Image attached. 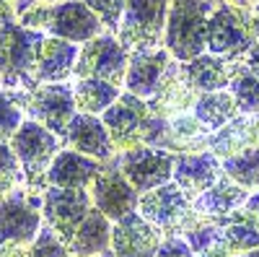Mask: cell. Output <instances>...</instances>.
Listing matches in <instances>:
<instances>
[{"label":"cell","instance_id":"obj_32","mask_svg":"<svg viewBox=\"0 0 259 257\" xmlns=\"http://www.w3.org/2000/svg\"><path fill=\"white\" fill-rule=\"evenodd\" d=\"M21 185H26L24 169L8 140H0V200L16 192Z\"/></svg>","mask_w":259,"mask_h":257},{"label":"cell","instance_id":"obj_43","mask_svg":"<svg viewBox=\"0 0 259 257\" xmlns=\"http://www.w3.org/2000/svg\"><path fill=\"white\" fill-rule=\"evenodd\" d=\"M101 257H122V254H117V252H112V249H109V252H104Z\"/></svg>","mask_w":259,"mask_h":257},{"label":"cell","instance_id":"obj_14","mask_svg":"<svg viewBox=\"0 0 259 257\" xmlns=\"http://www.w3.org/2000/svg\"><path fill=\"white\" fill-rule=\"evenodd\" d=\"M91 198H94V205L104 213L112 224L130 216V213L138 210V203H140V192L130 185V179L122 174L119 169V161L117 156L112 161H106L101 174L94 179L91 185Z\"/></svg>","mask_w":259,"mask_h":257},{"label":"cell","instance_id":"obj_36","mask_svg":"<svg viewBox=\"0 0 259 257\" xmlns=\"http://www.w3.org/2000/svg\"><path fill=\"white\" fill-rule=\"evenodd\" d=\"M156 257H197V254L192 252V247L187 244L184 237H166L163 244L158 247Z\"/></svg>","mask_w":259,"mask_h":257},{"label":"cell","instance_id":"obj_6","mask_svg":"<svg viewBox=\"0 0 259 257\" xmlns=\"http://www.w3.org/2000/svg\"><path fill=\"white\" fill-rule=\"evenodd\" d=\"M45 34L36 29H26L16 24V21L6 13L0 18V78L8 86H26L34 89V65L41 50Z\"/></svg>","mask_w":259,"mask_h":257},{"label":"cell","instance_id":"obj_7","mask_svg":"<svg viewBox=\"0 0 259 257\" xmlns=\"http://www.w3.org/2000/svg\"><path fill=\"white\" fill-rule=\"evenodd\" d=\"M138 210L143 218H148L156 229L163 231V237H182L194 224H200L192 198L177 182H168L150 192H143Z\"/></svg>","mask_w":259,"mask_h":257},{"label":"cell","instance_id":"obj_24","mask_svg":"<svg viewBox=\"0 0 259 257\" xmlns=\"http://www.w3.org/2000/svg\"><path fill=\"white\" fill-rule=\"evenodd\" d=\"M239 60H228L212 52H202L200 57H194L184 62V73L192 83V89L197 94H210V91H226L228 83L236 73Z\"/></svg>","mask_w":259,"mask_h":257},{"label":"cell","instance_id":"obj_31","mask_svg":"<svg viewBox=\"0 0 259 257\" xmlns=\"http://www.w3.org/2000/svg\"><path fill=\"white\" fill-rule=\"evenodd\" d=\"M24 104H26V89L0 91V140L11 143L16 130L24 125V120H26Z\"/></svg>","mask_w":259,"mask_h":257},{"label":"cell","instance_id":"obj_9","mask_svg":"<svg viewBox=\"0 0 259 257\" xmlns=\"http://www.w3.org/2000/svg\"><path fill=\"white\" fill-rule=\"evenodd\" d=\"M130 65V50L114 34H99L96 39L80 45L78 62H75V78H99L114 86H124Z\"/></svg>","mask_w":259,"mask_h":257},{"label":"cell","instance_id":"obj_30","mask_svg":"<svg viewBox=\"0 0 259 257\" xmlns=\"http://www.w3.org/2000/svg\"><path fill=\"white\" fill-rule=\"evenodd\" d=\"M228 91L241 115L259 112V78L244 65V60H239V65H236V73L228 83Z\"/></svg>","mask_w":259,"mask_h":257},{"label":"cell","instance_id":"obj_37","mask_svg":"<svg viewBox=\"0 0 259 257\" xmlns=\"http://www.w3.org/2000/svg\"><path fill=\"white\" fill-rule=\"evenodd\" d=\"M241 213L259 229V190L254 192V195H249V200H246V205L241 208Z\"/></svg>","mask_w":259,"mask_h":257},{"label":"cell","instance_id":"obj_40","mask_svg":"<svg viewBox=\"0 0 259 257\" xmlns=\"http://www.w3.org/2000/svg\"><path fill=\"white\" fill-rule=\"evenodd\" d=\"M26 249V247H24ZM21 249L18 247H8V244H0V257H18Z\"/></svg>","mask_w":259,"mask_h":257},{"label":"cell","instance_id":"obj_29","mask_svg":"<svg viewBox=\"0 0 259 257\" xmlns=\"http://www.w3.org/2000/svg\"><path fill=\"white\" fill-rule=\"evenodd\" d=\"M223 174L241 185L249 192L259 190V145H251L246 151L223 159Z\"/></svg>","mask_w":259,"mask_h":257},{"label":"cell","instance_id":"obj_20","mask_svg":"<svg viewBox=\"0 0 259 257\" xmlns=\"http://www.w3.org/2000/svg\"><path fill=\"white\" fill-rule=\"evenodd\" d=\"M246 200H249V190H244L241 185H236L233 179H228L223 174L210 190H205L202 195L194 198L192 205H194V213L202 221L226 224L246 205Z\"/></svg>","mask_w":259,"mask_h":257},{"label":"cell","instance_id":"obj_10","mask_svg":"<svg viewBox=\"0 0 259 257\" xmlns=\"http://www.w3.org/2000/svg\"><path fill=\"white\" fill-rule=\"evenodd\" d=\"M24 112L29 120H36L52 130L57 138H65L70 120L78 115L73 86L68 83H39L34 89H26Z\"/></svg>","mask_w":259,"mask_h":257},{"label":"cell","instance_id":"obj_11","mask_svg":"<svg viewBox=\"0 0 259 257\" xmlns=\"http://www.w3.org/2000/svg\"><path fill=\"white\" fill-rule=\"evenodd\" d=\"M41 226V203L31 198V190H16L0 200V244L24 249L39 237Z\"/></svg>","mask_w":259,"mask_h":257},{"label":"cell","instance_id":"obj_39","mask_svg":"<svg viewBox=\"0 0 259 257\" xmlns=\"http://www.w3.org/2000/svg\"><path fill=\"white\" fill-rule=\"evenodd\" d=\"M197 257H236V254H231L223 244H218V247H210V249H205L202 254H197Z\"/></svg>","mask_w":259,"mask_h":257},{"label":"cell","instance_id":"obj_44","mask_svg":"<svg viewBox=\"0 0 259 257\" xmlns=\"http://www.w3.org/2000/svg\"><path fill=\"white\" fill-rule=\"evenodd\" d=\"M254 11H256V16H259V3H256V6H254Z\"/></svg>","mask_w":259,"mask_h":257},{"label":"cell","instance_id":"obj_21","mask_svg":"<svg viewBox=\"0 0 259 257\" xmlns=\"http://www.w3.org/2000/svg\"><path fill=\"white\" fill-rule=\"evenodd\" d=\"M104 164L106 161L78 154L73 148H62L50 166L47 185L50 187H70V190H91L94 179L101 174Z\"/></svg>","mask_w":259,"mask_h":257},{"label":"cell","instance_id":"obj_22","mask_svg":"<svg viewBox=\"0 0 259 257\" xmlns=\"http://www.w3.org/2000/svg\"><path fill=\"white\" fill-rule=\"evenodd\" d=\"M78 52H80V47L73 45V42H65L57 36H45L34 73H31L34 83H65L75 70Z\"/></svg>","mask_w":259,"mask_h":257},{"label":"cell","instance_id":"obj_12","mask_svg":"<svg viewBox=\"0 0 259 257\" xmlns=\"http://www.w3.org/2000/svg\"><path fill=\"white\" fill-rule=\"evenodd\" d=\"M94 208V198L89 190H70V187H47L41 192V216L45 224L60 237L68 247L75 237L78 226Z\"/></svg>","mask_w":259,"mask_h":257},{"label":"cell","instance_id":"obj_19","mask_svg":"<svg viewBox=\"0 0 259 257\" xmlns=\"http://www.w3.org/2000/svg\"><path fill=\"white\" fill-rule=\"evenodd\" d=\"M223 177V161L212 151H192V154H177L174 161V182L194 200L210 190Z\"/></svg>","mask_w":259,"mask_h":257},{"label":"cell","instance_id":"obj_3","mask_svg":"<svg viewBox=\"0 0 259 257\" xmlns=\"http://www.w3.org/2000/svg\"><path fill=\"white\" fill-rule=\"evenodd\" d=\"M212 6V0H171L163 47L174 60L189 62L207 52V18Z\"/></svg>","mask_w":259,"mask_h":257},{"label":"cell","instance_id":"obj_45","mask_svg":"<svg viewBox=\"0 0 259 257\" xmlns=\"http://www.w3.org/2000/svg\"><path fill=\"white\" fill-rule=\"evenodd\" d=\"M254 117H256V122H259V112H256V115H254Z\"/></svg>","mask_w":259,"mask_h":257},{"label":"cell","instance_id":"obj_2","mask_svg":"<svg viewBox=\"0 0 259 257\" xmlns=\"http://www.w3.org/2000/svg\"><path fill=\"white\" fill-rule=\"evenodd\" d=\"M259 42V16L254 8L218 3L207 18V52L241 60Z\"/></svg>","mask_w":259,"mask_h":257},{"label":"cell","instance_id":"obj_28","mask_svg":"<svg viewBox=\"0 0 259 257\" xmlns=\"http://www.w3.org/2000/svg\"><path fill=\"white\" fill-rule=\"evenodd\" d=\"M223 226V234H221V244L231 252V254H244V252H251L259 247V229L244 216L239 210L233 218H228Z\"/></svg>","mask_w":259,"mask_h":257},{"label":"cell","instance_id":"obj_8","mask_svg":"<svg viewBox=\"0 0 259 257\" xmlns=\"http://www.w3.org/2000/svg\"><path fill=\"white\" fill-rule=\"evenodd\" d=\"M168 6L171 0H127L117 39L130 52L158 50L166 36Z\"/></svg>","mask_w":259,"mask_h":257},{"label":"cell","instance_id":"obj_41","mask_svg":"<svg viewBox=\"0 0 259 257\" xmlns=\"http://www.w3.org/2000/svg\"><path fill=\"white\" fill-rule=\"evenodd\" d=\"M36 3V0H16V11H26ZM45 3H60V0H45Z\"/></svg>","mask_w":259,"mask_h":257},{"label":"cell","instance_id":"obj_25","mask_svg":"<svg viewBox=\"0 0 259 257\" xmlns=\"http://www.w3.org/2000/svg\"><path fill=\"white\" fill-rule=\"evenodd\" d=\"M73 257H101L112 249V221L94 205L68 244Z\"/></svg>","mask_w":259,"mask_h":257},{"label":"cell","instance_id":"obj_16","mask_svg":"<svg viewBox=\"0 0 259 257\" xmlns=\"http://www.w3.org/2000/svg\"><path fill=\"white\" fill-rule=\"evenodd\" d=\"M62 145L91 156V159H99V161H112L117 156V145H114L109 130H106V125L101 122V117L85 115V112H78L70 120L68 133L62 138Z\"/></svg>","mask_w":259,"mask_h":257},{"label":"cell","instance_id":"obj_35","mask_svg":"<svg viewBox=\"0 0 259 257\" xmlns=\"http://www.w3.org/2000/svg\"><path fill=\"white\" fill-rule=\"evenodd\" d=\"M85 6H89L99 18H101V24L104 29H109L117 34L119 29V21H122V13H124V6H127V0H83Z\"/></svg>","mask_w":259,"mask_h":257},{"label":"cell","instance_id":"obj_38","mask_svg":"<svg viewBox=\"0 0 259 257\" xmlns=\"http://www.w3.org/2000/svg\"><path fill=\"white\" fill-rule=\"evenodd\" d=\"M241 60H244V65H246V68H249V70H251V73L259 78V42H256V45H254V47H251V50H249V52L241 57Z\"/></svg>","mask_w":259,"mask_h":257},{"label":"cell","instance_id":"obj_34","mask_svg":"<svg viewBox=\"0 0 259 257\" xmlns=\"http://www.w3.org/2000/svg\"><path fill=\"white\" fill-rule=\"evenodd\" d=\"M221 234H223V226H221V224L202 221V218H200V224H194L187 234H182V237L187 239V244L192 247L194 254H202L205 249L221 244Z\"/></svg>","mask_w":259,"mask_h":257},{"label":"cell","instance_id":"obj_13","mask_svg":"<svg viewBox=\"0 0 259 257\" xmlns=\"http://www.w3.org/2000/svg\"><path fill=\"white\" fill-rule=\"evenodd\" d=\"M117 161L122 174L130 179L140 195L150 192L161 185L174 182V161L177 156L156 145H138L130 151H117Z\"/></svg>","mask_w":259,"mask_h":257},{"label":"cell","instance_id":"obj_15","mask_svg":"<svg viewBox=\"0 0 259 257\" xmlns=\"http://www.w3.org/2000/svg\"><path fill=\"white\" fill-rule=\"evenodd\" d=\"M163 239V231L143 218L140 210L112 224V252L122 257H156Z\"/></svg>","mask_w":259,"mask_h":257},{"label":"cell","instance_id":"obj_46","mask_svg":"<svg viewBox=\"0 0 259 257\" xmlns=\"http://www.w3.org/2000/svg\"><path fill=\"white\" fill-rule=\"evenodd\" d=\"M256 3H259V0H256Z\"/></svg>","mask_w":259,"mask_h":257},{"label":"cell","instance_id":"obj_1","mask_svg":"<svg viewBox=\"0 0 259 257\" xmlns=\"http://www.w3.org/2000/svg\"><path fill=\"white\" fill-rule=\"evenodd\" d=\"M101 122L109 130L117 151H130L138 145H156L171 151V125L158 117L145 99L122 91L119 99L101 115Z\"/></svg>","mask_w":259,"mask_h":257},{"label":"cell","instance_id":"obj_4","mask_svg":"<svg viewBox=\"0 0 259 257\" xmlns=\"http://www.w3.org/2000/svg\"><path fill=\"white\" fill-rule=\"evenodd\" d=\"M24 24L34 26L36 31L45 29L50 36L73 42V45H85L104 31L101 18L83 0H60V3L34 8L24 16Z\"/></svg>","mask_w":259,"mask_h":257},{"label":"cell","instance_id":"obj_33","mask_svg":"<svg viewBox=\"0 0 259 257\" xmlns=\"http://www.w3.org/2000/svg\"><path fill=\"white\" fill-rule=\"evenodd\" d=\"M18 257H73V254H70L68 247L60 242L57 234L45 224V226H41V231H39V237L26 249H21Z\"/></svg>","mask_w":259,"mask_h":257},{"label":"cell","instance_id":"obj_27","mask_svg":"<svg viewBox=\"0 0 259 257\" xmlns=\"http://www.w3.org/2000/svg\"><path fill=\"white\" fill-rule=\"evenodd\" d=\"M73 94H75L78 112L101 117L119 99L122 89H119V86H114V83L99 81V78H78V83L73 86Z\"/></svg>","mask_w":259,"mask_h":257},{"label":"cell","instance_id":"obj_26","mask_svg":"<svg viewBox=\"0 0 259 257\" xmlns=\"http://www.w3.org/2000/svg\"><path fill=\"white\" fill-rule=\"evenodd\" d=\"M192 115L205 127V133H215V130H221L223 125H228L231 120H236L241 112H239V106H236L231 91L226 89V91L200 94L194 106H192Z\"/></svg>","mask_w":259,"mask_h":257},{"label":"cell","instance_id":"obj_23","mask_svg":"<svg viewBox=\"0 0 259 257\" xmlns=\"http://www.w3.org/2000/svg\"><path fill=\"white\" fill-rule=\"evenodd\" d=\"M251 145H259V122L254 115H239L228 125H223L221 130L207 133L202 138V148L212 151L221 161L246 151Z\"/></svg>","mask_w":259,"mask_h":257},{"label":"cell","instance_id":"obj_17","mask_svg":"<svg viewBox=\"0 0 259 257\" xmlns=\"http://www.w3.org/2000/svg\"><path fill=\"white\" fill-rule=\"evenodd\" d=\"M171 57L166 47L158 50H143V52H130V65H127V76H124V86L122 89L127 94H135L140 99H150L156 96L158 86L171 65Z\"/></svg>","mask_w":259,"mask_h":257},{"label":"cell","instance_id":"obj_18","mask_svg":"<svg viewBox=\"0 0 259 257\" xmlns=\"http://www.w3.org/2000/svg\"><path fill=\"white\" fill-rule=\"evenodd\" d=\"M197 96L200 94L192 89V83H189V78L184 73V62L171 60V65H168V70H166V76H163V81L158 86L156 96L148 99V106L158 117L171 120V117H179L184 112H192Z\"/></svg>","mask_w":259,"mask_h":257},{"label":"cell","instance_id":"obj_42","mask_svg":"<svg viewBox=\"0 0 259 257\" xmlns=\"http://www.w3.org/2000/svg\"><path fill=\"white\" fill-rule=\"evenodd\" d=\"M239 257H259V247L251 249V252H244V254H239Z\"/></svg>","mask_w":259,"mask_h":257},{"label":"cell","instance_id":"obj_5","mask_svg":"<svg viewBox=\"0 0 259 257\" xmlns=\"http://www.w3.org/2000/svg\"><path fill=\"white\" fill-rule=\"evenodd\" d=\"M11 148L21 161L24 169V179H26V190L31 192H45L47 185V174L50 166L57 159V154L62 151V138H57L52 130H47L45 125H39L36 120H24V125L16 130V135L11 138Z\"/></svg>","mask_w":259,"mask_h":257}]
</instances>
